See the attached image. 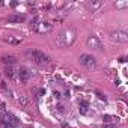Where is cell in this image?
Here are the masks:
<instances>
[{
    "label": "cell",
    "instance_id": "obj_13",
    "mask_svg": "<svg viewBox=\"0 0 128 128\" xmlns=\"http://www.w3.org/2000/svg\"><path fill=\"white\" fill-rule=\"evenodd\" d=\"M5 74H6L8 78H14V77H15V71H14L12 66H6V68H5Z\"/></svg>",
    "mask_w": 128,
    "mask_h": 128
},
{
    "label": "cell",
    "instance_id": "obj_17",
    "mask_svg": "<svg viewBox=\"0 0 128 128\" xmlns=\"http://www.w3.org/2000/svg\"><path fill=\"white\" fill-rule=\"evenodd\" d=\"M102 120H106V124H112V122L114 120V116H112V114H104V116H102Z\"/></svg>",
    "mask_w": 128,
    "mask_h": 128
},
{
    "label": "cell",
    "instance_id": "obj_5",
    "mask_svg": "<svg viewBox=\"0 0 128 128\" xmlns=\"http://www.w3.org/2000/svg\"><path fill=\"white\" fill-rule=\"evenodd\" d=\"M78 62L82 63L83 66L89 68V70H94V68L96 66V60H95V57L90 56V54H82V56L78 57Z\"/></svg>",
    "mask_w": 128,
    "mask_h": 128
},
{
    "label": "cell",
    "instance_id": "obj_4",
    "mask_svg": "<svg viewBox=\"0 0 128 128\" xmlns=\"http://www.w3.org/2000/svg\"><path fill=\"white\" fill-rule=\"evenodd\" d=\"M110 39L114 41V42L125 44V42H128V33L124 32V30H112L110 32Z\"/></svg>",
    "mask_w": 128,
    "mask_h": 128
},
{
    "label": "cell",
    "instance_id": "obj_7",
    "mask_svg": "<svg viewBox=\"0 0 128 128\" xmlns=\"http://www.w3.org/2000/svg\"><path fill=\"white\" fill-rule=\"evenodd\" d=\"M51 30H53V24L48 23V21H41V23L38 24V27H36V32L41 33V35H47V33H50Z\"/></svg>",
    "mask_w": 128,
    "mask_h": 128
},
{
    "label": "cell",
    "instance_id": "obj_9",
    "mask_svg": "<svg viewBox=\"0 0 128 128\" xmlns=\"http://www.w3.org/2000/svg\"><path fill=\"white\" fill-rule=\"evenodd\" d=\"M18 78H20V82L21 83H27L29 82V78H30V72H29V70L27 68H20L18 70Z\"/></svg>",
    "mask_w": 128,
    "mask_h": 128
},
{
    "label": "cell",
    "instance_id": "obj_20",
    "mask_svg": "<svg viewBox=\"0 0 128 128\" xmlns=\"http://www.w3.org/2000/svg\"><path fill=\"white\" fill-rule=\"evenodd\" d=\"M95 94H96V95H98V98H100V100H101V101H106V96H104V95H102V94H101V92H98V90H96V92H95Z\"/></svg>",
    "mask_w": 128,
    "mask_h": 128
},
{
    "label": "cell",
    "instance_id": "obj_21",
    "mask_svg": "<svg viewBox=\"0 0 128 128\" xmlns=\"http://www.w3.org/2000/svg\"><path fill=\"white\" fill-rule=\"evenodd\" d=\"M56 108H57V112H59V113H63V112H65V107H63V106H60V104H59Z\"/></svg>",
    "mask_w": 128,
    "mask_h": 128
},
{
    "label": "cell",
    "instance_id": "obj_12",
    "mask_svg": "<svg viewBox=\"0 0 128 128\" xmlns=\"http://www.w3.org/2000/svg\"><path fill=\"white\" fill-rule=\"evenodd\" d=\"M3 41L8 42V44H12V45H18L23 39H21V38H17V36H12V35H8V36L3 38Z\"/></svg>",
    "mask_w": 128,
    "mask_h": 128
},
{
    "label": "cell",
    "instance_id": "obj_3",
    "mask_svg": "<svg viewBox=\"0 0 128 128\" xmlns=\"http://www.w3.org/2000/svg\"><path fill=\"white\" fill-rule=\"evenodd\" d=\"M0 119H2V124H3L5 128H14V126L18 125V119L15 116L9 114V113H2L0 114Z\"/></svg>",
    "mask_w": 128,
    "mask_h": 128
},
{
    "label": "cell",
    "instance_id": "obj_11",
    "mask_svg": "<svg viewBox=\"0 0 128 128\" xmlns=\"http://www.w3.org/2000/svg\"><path fill=\"white\" fill-rule=\"evenodd\" d=\"M2 62H3L5 66H12V65H15V63H17V59L14 56H3L2 57Z\"/></svg>",
    "mask_w": 128,
    "mask_h": 128
},
{
    "label": "cell",
    "instance_id": "obj_18",
    "mask_svg": "<svg viewBox=\"0 0 128 128\" xmlns=\"http://www.w3.org/2000/svg\"><path fill=\"white\" fill-rule=\"evenodd\" d=\"M101 128H118V125L116 124H104Z\"/></svg>",
    "mask_w": 128,
    "mask_h": 128
},
{
    "label": "cell",
    "instance_id": "obj_6",
    "mask_svg": "<svg viewBox=\"0 0 128 128\" xmlns=\"http://www.w3.org/2000/svg\"><path fill=\"white\" fill-rule=\"evenodd\" d=\"M86 44H88V47H89V48H94V50H102V44H101V41H100L95 35L88 36Z\"/></svg>",
    "mask_w": 128,
    "mask_h": 128
},
{
    "label": "cell",
    "instance_id": "obj_22",
    "mask_svg": "<svg viewBox=\"0 0 128 128\" xmlns=\"http://www.w3.org/2000/svg\"><path fill=\"white\" fill-rule=\"evenodd\" d=\"M53 95H54L56 98H60V94H59V92H56V90H54V94H53Z\"/></svg>",
    "mask_w": 128,
    "mask_h": 128
},
{
    "label": "cell",
    "instance_id": "obj_23",
    "mask_svg": "<svg viewBox=\"0 0 128 128\" xmlns=\"http://www.w3.org/2000/svg\"><path fill=\"white\" fill-rule=\"evenodd\" d=\"M62 126H63V128H70V125H66V124H63Z\"/></svg>",
    "mask_w": 128,
    "mask_h": 128
},
{
    "label": "cell",
    "instance_id": "obj_19",
    "mask_svg": "<svg viewBox=\"0 0 128 128\" xmlns=\"http://www.w3.org/2000/svg\"><path fill=\"white\" fill-rule=\"evenodd\" d=\"M18 101H20L23 106H27V100H26L24 96H20V98H18Z\"/></svg>",
    "mask_w": 128,
    "mask_h": 128
},
{
    "label": "cell",
    "instance_id": "obj_14",
    "mask_svg": "<svg viewBox=\"0 0 128 128\" xmlns=\"http://www.w3.org/2000/svg\"><path fill=\"white\" fill-rule=\"evenodd\" d=\"M78 107H80V108H78L80 113H82V114H86V113H88V108H89V104H88L86 101H82Z\"/></svg>",
    "mask_w": 128,
    "mask_h": 128
},
{
    "label": "cell",
    "instance_id": "obj_10",
    "mask_svg": "<svg viewBox=\"0 0 128 128\" xmlns=\"http://www.w3.org/2000/svg\"><path fill=\"white\" fill-rule=\"evenodd\" d=\"M102 5H104V3L101 2V0H96V2H88L86 8L89 9V12H95V11H98Z\"/></svg>",
    "mask_w": 128,
    "mask_h": 128
},
{
    "label": "cell",
    "instance_id": "obj_8",
    "mask_svg": "<svg viewBox=\"0 0 128 128\" xmlns=\"http://www.w3.org/2000/svg\"><path fill=\"white\" fill-rule=\"evenodd\" d=\"M6 21L8 23H24L26 21V15L24 14H11V15H8V18H6Z\"/></svg>",
    "mask_w": 128,
    "mask_h": 128
},
{
    "label": "cell",
    "instance_id": "obj_1",
    "mask_svg": "<svg viewBox=\"0 0 128 128\" xmlns=\"http://www.w3.org/2000/svg\"><path fill=\"white\" fill-rule=\"evenodd\" d=\"M76 41V30L72 27H68L65 30H62L57 36V44L63 48H66V47H71Z\"/></svg>",
    "mask_w": 128,
    "mask_h": 128
},
{
    "label": "cell",
    "instance_id": "obj_16",
    "mask_svg": "<svg viewBox=\"0 0 128 128\" xmlns=\"http://www.w3.org/2000/svg\"><path fill=\"white\" fill-rule=\"evenodd\" d=\"M126 6H128V2H116L114 3V8H118V9H124Z\"/></svg>",
    "mask_w": 128,
    "mask_h": 128
},
{
    "label": "cell",
    "instance_id": "obj_2",
    "mask_svg": "<svg viewBox=\"0 0 128 128\" xmlns=\"http://www.w3.org/2000/svg\"><path fill=\"white\" fill-rule=\"evenodd\" d=\"M26 56L30 57V60H33L36 65H47V63L50 62V57L45 53L39 51V50H29L26 53Z\"/></svg>",
    "mask_w": 128,
    "mask_h": 128
},
{
    "label": "cell",
    "instance_id": "obj_15",
    "mask_svg": "<svg viewBox=\"0 0 128 128\" xmlns=\"http://www.w3.org/2000/svg\"><path fill=\"white\" fill-rule=\"evenodd\" d=\"M39 23H41V21H39V17H38V15L33 17V20L30 21V27H32V30H36V27H38Z\"/></svg>",
    "mask_w": 128,
    "mask_h": 128
}]
</instances>
